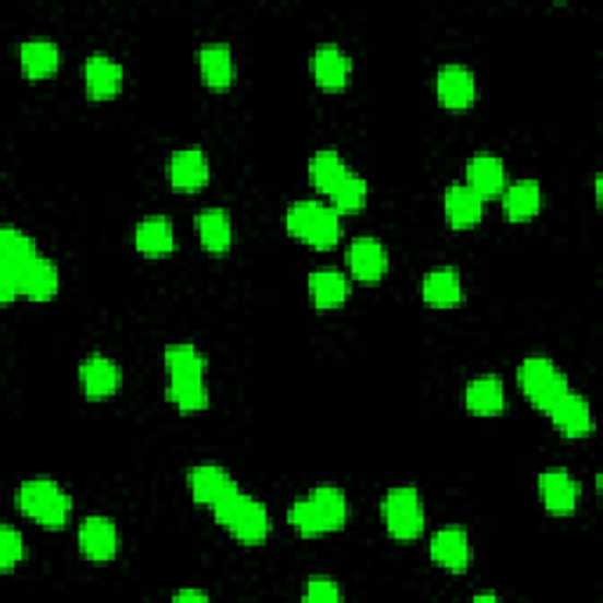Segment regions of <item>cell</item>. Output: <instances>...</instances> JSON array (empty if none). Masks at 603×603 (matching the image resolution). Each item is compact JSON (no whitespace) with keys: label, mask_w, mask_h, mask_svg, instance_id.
Instances as JSON below:
<instances>
[{"label":"cell","mask_w":603,"mask_h":603,"mask_svg":"<svg viewBox=\"0 0 603 603\" xmlns=\"http://www.w3.org/2000/svg\"><path fill=\"white\" fill-rule=\"evenodd\" d=\"M540 203H542V189L537 179L523 177L505 187L503 191V210L505 217L511 222H523L531 220L540 213Z\"/></svg>","instance_id":"28"},{"label":"cell","mask_w":603,"mask_h":603,"mask_svg":"<svg viewBox=\"0 0 603 603\" xmlns=\"http://www.w3.org/2000/svg\"><path fill=\"white\" fill-rule=\"evenodd\" d=\"M307 601H340L342 599V587L323 576H316L307 582V592H305Z\"/></svg>","instance_id":"35"},{"label":"cell","mask_w":603,"mask_h":603,"mask_svg":"<svg viewBox=\"0 0 603 603\" xmlns=\"http://www.w3.org/2000/svg\"><path fill=\"white\" fill-rule=\"evenodd\" d=\"M346 264L356 281L375 283L387 274L389 252L377 236H356L346 248Z\"/></svg>","instance_id":"10"},{"label":"cell","mask_w":603,"mask_h":603,"mask_svg":"<svg viewBox=\"0 0 603 603\" xmlns=\"http://www.w3.org/2000/svg\"><path fill=\"white\" fill-rule=\"evenodd\" d=\"M168 399L179 411H203L210 401L205 377H168Z\"/></svg>","instance_id":"32"},{"label":"cell","mask_w":603,"mask_h":603,"mask_svg":"<svg viewBox=\"0 0 603 603\" xmlns=\"http://www.w3.org/2000/svg\"><path fill=\"white\" fill-rule=\"evenodd\" d=\"M199 67L205 85L224 90L234 83L236 64H234V52L232 45L224 40H210L203 43L199 50Z\"/></svg>","instance_id":"22"},{"label":"cell","mask_w":603,"mask_h":603,"mask_svg":"<svg viewBox=\"0 0 603 603\" xmlns=\"http://www.w3.org/2000/svg\"><path fill=\"white\" fill-rule=\"evenodd\" d=\"M213 515L220 525H224L236 540L246 542V545H258L267 540L271 531V517L264 503L250 493L234 490L217 505H213Z\"/></svg>","instance_id":"3"},{"label":"cell","mask_w":603,"mask_h":603,"mask_svg":"<svg viewBox=\"0 0 603 603\" xmlns=\"http://www.w3.org/2000/svg\"><path fill=\"white\" fill-rule=\"evenodd\" d=\"M285 229L291 236L305 240V244L328 250L333 248L342 236L340 213L323 201L302 199L285 210Z\"/></svg>","instance_id":"2"},{"label":"cell","mask_w":603,"mask_h":603,"mask_svg":"<svg viewBox=\"0 0 603 603\" xmlns=\"http://www.w3.org/2000/svg\"><path fill=\"white\" fill-rule=\"evenodd\" d=\"M552 425L559 429L564 436H587L594 429V417L590 401H587L580 391L568 389L566 394L556 401L547 411Z\"/></svg>","instance_id":"15"},{"label":"cell","mask_w":603,"mask_h":603,"mask_svg":"<svg viewBox=\"0 0 603 603\" xmlns=\"http://www.w3.org/2000/svg\"><path fill=\"white\" fill-rule=\"evenodd\" d=\"M431 559L450 572H464L472 564L470 535L462 525H444L431 535Z\"/></svg>","instance_id":"13"},{"label":"cell","mask_w":603,"mask_h":603,"mask_svg":"<svg viewBox=\"0 0 603 603\" xmlns=\"http://www.w3.org/2000/svg\"><path fill=\"white\" fill-rule=\"evenodd\" d=\"M20 295H26L32 299H48L59 291V269L57 264L45 258V255H36L34 260H28L17 274Z\"/></svg>","instance_id":"23"},{"label":"cell","mask_w":603,"mask_h":603,"mask_svg":"<svg viewBox=\"0 0 603 603\" xmlns=\"http://www.w3.org/2000/svg\"><path fill=\"white\" fill-rule=\"evenodd\" d=\"M346 173H350V165H346V161L340 156V151H335V149L316 151V154L309 161L311 185L319 191H323V193L333 191L346 177Z\"/></svg>","instance_id":"30"},{"label":"cell","mask_w":603,"mask_h":603,"mask_svg":"<svg viewBox=\"0 0 603 603\" xmlns=\"http://www.w3.org/2000/svg\"><path fill=\"white\" fill-rule=\"evenodd\" d=\"M466 185H470L476 193L490 199V196L503 193L507 187V168L500 156L484 151L466 161Z\"/></svg>","instance_id":"21"},{"label":"cell","mask_w":603,"mask_h":603,"mask_svg":"<svg viewBox=\"0 0 603 603\" xmlns=\"http://www.w3.org/2000/svg\"><path fill=\"white\" fill-rule=\"evenodd\" d=\"M196 232H199L201 246L208 252L222 255L232 248L234 224L224 208H203L201 213L196 215Z\"/></svg>","instance_id":"26"},{"label":"cell","mask_w":603,"mask_h":603,"mask_svg":"<svg viewBox=\"0 0 603 603\" xmlns=\"http://www.w3.org/2000/svg\"><path fill=\"white\" fill-rule=\"evenodd\" d=\"M330 201H333V208L340 215H350L364 210L368 203V182L356 173H346L342 182L328 193Z\"/></svg>","instance_id":"33"},{"label":"cell","mask_w":603,"mask_h":603,"mask_svg":"<svg viewBox=\"0 0 603 603\" xmlns=\"http://www.w3.org/2000/svg\"><path fill=\"white\" fill-rule=\"evenodd\" d=\"M307 283H309L311 302L319 309L342 307L344 299L350 297V279H346L344 271H340L335 267L314 269Z\"/></svg>","instance_id":"25"},{"label":"cell","mask_w":603,"mask_h":603,"mask_svg":"<svg viewBox=\"0 0 603 603\" xmlns=\"http://www.w3.org/2000/svg\"><path fill=\"white\" fill-rule=\"evenodd\" d=\"M38 255L36 240L20 226H3L0 232V299L12 302L20 295V269Z\"/></svg>","instance_id":"7"},{"label":"cell","mask_w":603,"mask_h":603,"mask_svg":"<svg viewBox=\"0 0 603 603\" xmlns=\"http://www.w3.org/2000/svg\"><path fill=\"white\" fill-rule=\"evenodd\" d=\"M462 276L456 267H436L427 271L425 279H422V299H425L429 307H458L462 302Z\"/></svg>","instance_id":"19"},{"label":"cell","mask_w":603,"mask_h":603,"mask_svg":"<svg viewBox=\"0 0 603 603\" xmlns=\"http://www.w3.org/2000/svg\"><path fill=\"white\" fill-rule=\"evenodd\" d=\"M474 601H497V596L495 594H476Z\"/></svg>","instance_id":"37"},{"label":"cell","mask_w":603,"mask_h":603,"mask_svg":"<svg viewBox=\"0 0 603 603\" xmlns=\"http://www.w3.org/2000/svg\"><path fill=\"white\" fill-rule=\"evenodd\" d=\"M464 403L466 411L476 415H497L505 411V382L500 377L486 373L478 375L474 380L466 382L464 389Z\"/></svg>","instance_id":"24"},{"label":"cell","mask_w":603,"mask_h":603,"mask_svg":"<svg viewBox=\"0 0 603 603\" xmlns=\"http://www.w3.org/2000/svg\"><path fill=\"white\" fill-rule=\"evenodd\" d=\"M436 97L446 109H466L476 99V79L474 71L464 64L450 62L436 71Z\"/></svg>","instance_id":"11"},{"label":"cell","mask_w":603,"mask_h":603,"mask_svg":"<svg viewBox=\"0 0 603 603\" xmlns=\"http://www.w3.org/2000/svg\"><path fill=\"white\" fill-rule=\"evenodd\" d=\"M484 196L476 193L470 185H450L444 193V213L450 226L466 229L484 217Z\"/></svg>","instance_id":"20"},{"label":"cell","mask_w":603,"mask_h":603,"mask_svg":"<svg viewBox=\"0 0 603 603\" xmlns=\"http://www.w3.org/2000/svg\"><path fill=\"white\" fill-rule=\"evenodd\" d=\"M517 382L525 399L545 413L570 389L566 373L549 356L540 354L521 360L517 370Z\"/></svg>","instance_id":"5"},{"label":"cell","mask_w":603,"mask_h":603,"mask_svg":"<svg viewBox=\"0 0 603 603\" xmlns=\"http://www.w3.org/2000/svg\"><path fill=\"white\" fill-rule=\"evenodd\" d=\"M542 505L554 517H570L580 503V484L566 466H549L537 476Z\"/></svg>","instance_id":"8"},{"label":"cell","mask_w":603,"mask_h":603,"mask_svg":"<svg viewBox=\"0 0 603 603\" xmlns=\"http://www.w3.org/2000/svg\"><path fill=\"white\" fill-rule=\"evenodd\" d=\"M311 73L326 90H340L352 75V59L338 43H321L311 57Z\"/></svg>","instance_id":"18"},{"label":"cell","mask_w":603,"mask_h":603,"mask_svg":"<svg viewBox=\"0 0 603 603\" xmlns=\"http://www.w3.org/2000/svg\"><path fill=\"white\" fill-rule=\"evenodd\" d=\"M380 515L391 537L415 540L425 531V503L413 486L389 488L380 500Z\"/></svg>","instance_id":"6"},{"label":"cell","mask_w":603,"mask_h":603,"mask_svg":"<svg viewBox=\"0 0 603 603\" xmlns=\"http://www.w3.org/2000/svg\"><path fill=\"white\" fill-rule=\"evenodd\" d=\"M22 515L45 528H64L71 519V495L52 478H28L17 490Z\"/></svg>","instance_id":"4"},{"label":"cell","mask_w":603,"mask_h":603,"mask_svg":"<svg viewBox=\"0 0 603 603\" xmlns=\"http://www.w3.org/2000/svg\"><path fill=\"white\" fill-rule=\"evenodd\" d=\"M79 380L87 399H107L123 382V370L109 356L90 354L79 366Z\"/></svg>","instance_id":"14"},{"label":"cell","mask_w":603,"mask_h":603,"mask_svg":"<svg viewBox=\"0 0 603 603\" xmlns=\"http://www.w3.org/2000/svg\"><path fill=\"white\" fill-rule=\"evenodd\" d=\"M79 547L85 559L104 564L111 561L120 547L116 523L104 515H90L79 525Z\"/></svg>","instance_id":"9"},{"label":"cell","mask_w":603,"mask_h":603,"mask_svg":"<svg viewBox=\"0 0 603 603\" xmlns=\"http://www.w3.org/2000/svg\"><path fill=\"white\" fill-rule=\"evenodd\" d=\"M134 248L149 258L175 250V226L165 215H149L134 226Z\"/></svg>","instance_id":"27"},{"label":"cell","mask_w":603,"mask_h":603,"mask_svg":"<svg viewBox=\"0 0 603 603\" xmlns=\"http://www.w3.org/2000/svg\"><path fill=\"white\" fill-rule=\"evenodd\" d=\"M165 370L168 377H203L205 375V356L193 342H175L165 346Z\"/></svg>","instance_id":"31"},{"label":"cell","mask_w":603,"mask_h":603,"mask_svg":"<svg viewBox=\"0 0 603 603\" xmlns=\"http://www.w3.org/2000/svg\"><path fill=\"white\" fill-rule=\"evenodd\" d=\"M24 554H26V545L17 528L12 525L0 528V568L12 570L24 559Z\"/></svg>","instance_id":"34"},{"label":"cell","mask_w":603,"mask_h":603,"mask_svg":"<svg viewBox=\"0 0 603 603\" xmlns=\"http://www.w3.org/2000/svg\"><path fill=\"white\" fill-rule=\"evenodd\" d=\"M83 75L87 95L93 99H107L118 95V90L123 87L126 81L123 64L104 52H93L85 59Z\"/></svg>","instance_id":"16"},{"label":"cell","mask_w":603,"mask_h":603,"mask_svg":"<svg viewBox=\"0 0 603 603\" xmlns=\"http://www.w3.org/2000/svg\"><path fill=\"white\" fill-rule=\"evenodd\" d=\"M189 493L199 505H217L222 497L229 493L238 490V481L229 474V470H224L222 464L215 462H203L196 464L189 470Z\"/></svg>","instance_id":"12"},{"label":"cell","mask_w":603,"mask_h":603,"mask_svg":"<svg viewBox=\"0 0 603 603\" xmlns=\"http://www.w3.org/2000/svg\"><path fill=\"white\" fill-rule=\"evenodd\" d=\"M350 517V503L338 486H316L297 497L288 509V523L302 535H323L340 531Z\"/></svg>","instance_id":"1"},{"label":"cell","mask_w":603,"mask_h":603,"mask_svg":"<svg viewBox=\"0 0 603 603\" xmlns=\"http://www.w3.org/2000/svg\"><path fill=\"white\" fill-rule=\"evenodd\" d=\"M59 62H62V52L59 45L50 38H28L20 45V64L28 79H43L50 75Z\"/></svg>","instance_id":"29"},{"label":"cell","mask_w":603,"mask_h":603,"mask_svg":"<svg viewBox=\"0 0 603 603\" xmlns=\"http://www.w3.org/2000/svg\"><path fill=\"white\" fill-rule=\"evenodd\" d=\"M168 179L179 191H196L210 179V163L201 146L177 149L168 161Z\"/></svg>","instance_id":"17"},{"label":"cell","mask_w":603,"mask_h":603,"mask_svg":"<svg viewBox=\"0 0 603 603\" xmlns=\"http://www.w3.org/2000/svg\"><path fill=\"white\" fill-rule=\"evenodd\" d=\"M173 599L175 601H208V594L199 592V590H185V592H177Z\"/></svg>","instance_id":"36"}]
</instances>
